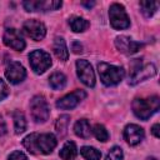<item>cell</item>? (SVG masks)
Instances as JSON below:
<instances>
[{"mask_svg": "<svg viewBox=\"0 0 160 160\" xmlns=\"http://www.w3.org/2000/svg\"><path fill=\"white\" fill-rule=\"evenodd\" d=\"M8 95H9V88H8L6 82L2 79H0V101L4 100Z\"/></svg>", "mask_w": 160, "mask_h": 160, "instance_id": "83f0119b", "label": "cell"}, {"mask_svg": "<svg viewBox=\"0 0 160 160\" xmlns=\"http://www.w3.org/2000/svg\"><path fill=\"white\" fill-rule=\"evenodd\" d=\"M30 110L35 122H45L50 116L49 105L41 95H36L30 100Z\"/></svg>", "mask_w": 160, "mask_h": 160, "instance_id": "5b68a950", "label": "cell"}, {"mask_svg": "<svg viewBox=\"0 0 160 160\" xmlns=\"http://www.w3.org/2000/svg\"><path fill=\"white\" fill-rule=\"evenodd\" d=\"M156 74V68L154 64H146L144 66H141V62L139 64V66L132 68V72H131V78H130V84L135 85L140 81H144L148 78H151Z\"/></svg>", "mask_w": 160, "mask_h": 160, "instance_id": "7c38bea8", "label": "cell"}, {"mask_svg": "<svg viewBox=\"0 0 160 160\" xmlns=\"http://www.w3.org/2000/svg\"><path fill=\"white\" fill-rule=\"evenodd\" d=\"M5 76L11 84H19L26 78V70L25 68L18 62V61H11L5 70Z\"/></svg>", "mask_w": 160, "mask_h": 160, "instance_id": "4fadbf2b", "label": "cell"}, {"mask_svg": "<svg viewBox=\"0 0 160 160\" xmlns=\"http://www.w3.org/2000/svg\"><path fill=\"white\" fill-rule=\"evenodd\" d=\"M56 144H58L56 136L51 132H46V134L32 132L25 136V139L22 140L24 148L31 154H44V155L51 154L52 150L56 148Z\"/></svg>", "mask_w": 160, "mask_h": 160, "instance_id": "6da1fadb", "label": "cell"}, {"mask_svg": "<svg viewBox=\"0 0 160 160\" xmlns=\"http://www.w3.org/2000/svg\"><path fill=\"white\" fill-rule=\"evenodd\" d=\"M144 136H145L144 129L136 124H129L124 129V139L126 140V142L130 146H135V145L140 144L142 141Z\"/></svg>", "mask_w": 160, "mask_h": 160, "instance_id": "5bb4252c", "label": "cell"}, {"mask_svg": "<svg viewBox=\"0 0 160 160\" xmlns=\"http://www.w3.org/2000/svg\"><path fill=\"white\" fill-rule=\"evenodd\" d=\"M81 4H82L84 6H86V8H89V9H90V8H92V6L95 5V2H94V1H91V2H81Z\"/></svg>", "mask_w": 160, "mask_h": 160, "instance_id": "1f68e13d", "label": "cell"}, {"mask_svg": "<svg viewBox=\"0 0 160 160\" xmlns=\"http://www.w3.org/2000/svg\"><path fill=\"white\" fill-rule=\"evenodd\" d=\"M105 160H122V150H121V148L112 146L109 150Z\"/></svg>", "mask_w": 160, "mask_h": 160, "instance_id": "484cf974", "label": "cell"}, {"mask_svg": "<svg viewBox=\"0 0 160 160\" xmlns=\"http://www.w3.org/2000/svg\"><path fill=\"white\" fill-rule=\"evenodd\" d=\"M76 72H78V76L82 84H85L89 88H94L95 74H94L91 64L88 60H84V59L76 60Z\"/></svg>", "mask_w": 160, "mask_h": 160, "instance_id": "52a82bcc", "label": "cell"}, {"mask_svg": "<svg viewBox=\"0 0 160 160\" xmlns=\"http://www.w3.org/2000/svg\"><path fill=\"white\" fill-rule=\"evenodd\" d=\"M29 62L34 72L42 74L45 72L52 64L50 54H48L44 50H34L29 54Z\"/></svg>", "mask_w": 160, "mask_h": 160, "instance_id": "8992f818", "label": "cell"}, {"mask_svg": "<svg viewBox=\"0 0 160 160\" xmlns=\"http://www.w3.org/2000/svg\"><path fill=\"white\" fill-rule=\"evenodd\" d=\"M5 134H6V124L0 115V138H2Z\"/></svg>", "mask_w": 160, "mask_h": 160, "instance_id": "f546056e", "label": "cell"}, {"mask_svg": "<svg viewBox=\"0 0 160 160\" xmlns=\"http://www.w3.org/2000/svg\"><path fill=\"white\" fill-rule=\"evenodd\" d=\"M71 49H72V51H74L75 54H80V52H82V45H81L79 41H74L72 45H71Z\"/></svg>", "mask_w": 160, "mask_h": 160, "instance_id": "f1b7e54d", "label": "cell"}, {"mask_svg": "<svg viewBox=\"0 0 160 160\" xmlns=\"http://www.w3.org/2000/svg\"><path fill=\"white\" fill-rule=\"evenodd\" d=\"M132 111L134 114L141 119L148 120L152 114H155L160 108L159 96H151L149 99H135L132 101Z\"/></svg>", "mask_w": 160, "mask_h": 160, "instance_id": "7a4b0ae2", "label": "cell"}, {"mask_svg": "<svg viewBox=\"0 0 160 160\" xmlns=\"http://www.w3.org/2000/svg\"><path fill=\"white\" fill-rule=\"evenodd\" d=\"M98 72H99L100 80L106 86H112L119 84L125 76V70L122 68L115 66L108 62H99Z\"/></svg>", "mask_w": 160, "mask_h": 160, "instance_id": "3957f363", "label": "cell"}, {"mask_svg": "<svg viewBox=\"0 0 160 160\" xmlns=\"http://www.w3.org/2000/svg\"><path fill=\"white\" fill-rule=\"evenodd\" d=\"M158 6H159V2L156 1H140L141 11L146 18L152 16L154 12L158 10Z\"/></svg>", "mask_w": 160, "mask_h": 160, "instance_id": "603a6c76", "label": "cell"}, {"mask_svg": "<svg viewBox=\"0 0 160 160\" xmlns=\"http://www.w3.org/2000/svg\"><path fill=\"white\" fill-rule=\"evenodd\" d=\"M26 11H49L59 9L62 2L61 1H24L22 2Z\"/></svg>", "mask_w": 160, "mask_h": 160, "instance_id": "9a60e30c", "label": "cell"}, {"mask_svg": "<svg viewBox=\"0 0 160 160\" xmlns=\"http://www.w3.org/2000/svg\"><path fill=\"white\" fill-rule=\"evenodd\" d=\"M159 128H160L159 124H155V125L151 128V132H152V135H154L155 138H159V136H160V134H159Z\"/></svg>", "mask_w": 160, "mask_h": 160, "instance_id": "4dcf8cb0", "label": "cell"}, {"mask_svg": "<svg viewBox=\"0 0 160 160\" xmlns=\"http://www.w3.org/2000/svg\"><path fill=\"white\" fill-rule=\"evenodd\" d=\"M85 98H86V92L81 89H78V90L62 96L61 99H59L56 101V108L61 109V110H71Z\"/></svg>", "mask_w": 160, "mask_h": 160, "instance_id": "9c48e42d", "label": "cell"}, {"mask_svg": "<svg viewBox=\"0 0 160 160\" xmlns=\"http://www.w3.org/2000/svg\"><path fill=\"white\" fill-rule=\"evenodd\" d=\"M8 160H29V159H28V156H26L22 151L15 150V151H12V152L9 155Z\"/></svg>", "mask_w": 160, "mask_h": 160, "instance_id": "4316f807", "label": "cell"}, {"mask_svg": "<svg viewBox=\"0 0 160 160\" xmlns=\"http://www.w3.org/2000/svg\"><path fill=\"white\" fill-rule=\"evenodd\" d=\"M69 121H70V116H69V115H61V116L56 120L55 129H56V132H58L60 136H64V135L66 134Z\"/></svg>", "mask_w": 160, "mask_h": 160, "instance_id": "d4e9b609", "label": "cell"}, {"mask_svg": "<svg viewBox=\"0 0 160 160\" xmlns=\"http://www.w3.org/2000/svg\"><path fill=\"white\" fill-rule=\"evenodd\" d=\"M115 46L116 49L125 54V55H132L135 52H138L142 46L144 44L142 42H138V41H134L132 39H130L129 36H125V35H121V36H118L115 39Z\"/></svg>", "mask_w": 160, "mask_h": 160, "instance_id": "30bf717a", "label": "cell"}, {"mask_svg": "<svg viewBox=\"0 0 160 160\" xmlns=\"http://www.w3.org/2000/svg\"><path fill=\"white\" fill-rule=\"evenodd\" d=\"M2 41L6 46H9L14 50L22 51L25 49V40L22 39L21 34L14 28H10V29L5 30L4 36H2Z\"/></svg>", "mask_w": 160, "mask_h": 160, "instance_id": "8fae6325", "label": "cell"}, {"mask_svg": "<svg viewBox=\"0 0 160 160\" xmlns=\"http://www.w3.org/2000/svg\"><path fill=\"white\" fill-rule=\"evenodd\" d=\"M91 132L94 134V136H95L99 141L105 142V141L109 140V131L106 130V128H105L102 124H96V125L92 128Z\"/></svg>", "mask_w": 160, "mask_h": 160, "instance_id": "cb8c5ba5", "label": "cell"}, {"mask_svg": "<svg viewBox=\"0 0 160 160\" xmlns=\"http://www.w3.org/2000/svg\"><path fill=\"white\" fill-rule=\"evenodd\" d=\"M12 119H14V126H15V134H21L26 129V120L24 114L20 110H15L12 112Z\"/></svg>", "mask_w": 160, "mask_h": 160, "instance_id": "44dd1931", "label": "cell"}, {"mask_svg": "<svg viewBox=\"0 0 160 160\" xmlns=\"http://www.w3.org/2000/svg\"><path fill=\"white\" fill-rule=\"evenodd\" d=\"M22 30H24V32L29 38H31L35 41L42 40L45 38V35H46V28H45V25L41 21L35 20V19L26 20L22 24Z\"/></svg>", "mask_w": 160, "mask_h": 160, "instance_id": "ba28073f", "label": "cell"}, {"mask_svg": "<svg viewBox=\"0 0 160 160\" xmlns=\"http://www.w3.org/2000/svg\"><path fill=\"white\" fill-rule=\"evenodd\" d=\"M109 19H110V24L114 29L116 30H122V29H128L130 26V19L125 11V8L121 4L114 2L110 5L109 9Z\"/></svg>", "mask_w": 160, "mask_h": 160, "instance_id": "277c9868", "label": "cell"}, {"mask_svg": "<svg viewBox=\"0 0 160 160\" xmlns=\"http://www.w3.org/2000/svg\"><path fill=\"white\" fill-rule=\"evenodd\" d=\"M74 132L76 134V136L79 138H82V139H86L90 136L91 134V126L89 124V121L86 119H80L75 122L74 125Z\"/></svg>", "mask_w": 160, "mask_h": 160, "instance_id": "e0dca14e", "label": "cell"}, {"mask_svg": "<svg viewBox=\"0 0 160 160\" xmlns=\"http://www.w3.org/2000/svg\"><path fill=\"white\" fill-rule=\"evenodd\" d=\"M69 25H70L71 30L75 31V32H82V31H85L90 26L89 21L85 20L84 18H80V16H72V18H70Z\"/></svg>", "mask_w": 160, "mask_h": 160, "instance_id": "d6986e66", "label": "cell"}, {"mask_svg": "<svg viewBox=\"0 0 160 160\" xmlns=\"http://www.w3.org/2000/svg\"><path fill=\"white\" fill-rule=\"evenodd\" d=\"M52 50H54V54L56 55L58 59L62 60V61H66L68 58H69V51H68V48H66V44H65V40L60 36H56L55 40H54V44H52Z\"/></svg>", "mask_w": 160, "mask_h": 160, "instance_id": "2e32d148", "label": "cell"}, {"mask_svg": "<svg viewBox=\"0 0 160 160\" xmlns=\"http://www.w3.org/2000/svg\"><path fill=\"white\" fill-rule=\"evenodd\" d=\"M80 154L86 160H100L101 159V152L92 146H82L80 149Z\"/></svg>", "mask_w": 160, "mask_h": 160, "instance_id": "7402d4cb", "label": "cell"}, {"mask_svg": "<svg viewBox=\"0 0 160 160\" xmlns=\"http://www.w3.org/2000/svg\"><path fill=\"white\" fill-rule=\"evenodd\" d=\"M49 84H50V86L54 90H60V89H62L66 85V76L62 72L56 71V72H54V74L50 75Z\"/></svg>", "mask_w": 160, "mask_h": 160, "instance_id": "ffe728a7", "label": "cell"}, {"mask_svg": "<svg viewBox=\"0 0 160 160\" xmlns=\"http://www.w3.org/2000/svg\"><path fill=\"white\" fill-rule=\"evenodd\" d=\"M76 154H78V149L74 141H66L61 148V150L59 151V156L62 160H72L75 159Z\"/></svg>", "mask_w": 160, "mask_h": 160, "instance_id": "ac0fdd59", "label": "cell"}]
</instances>
